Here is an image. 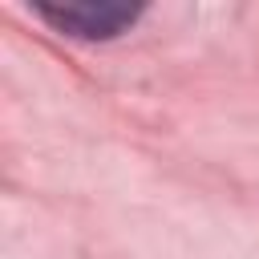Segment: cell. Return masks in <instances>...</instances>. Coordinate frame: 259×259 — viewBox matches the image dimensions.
<instances>
[{
    "label": "cell",
    "mask_w": 259,
    "mask_h": 259,
    "mask_svg": "<svg viewBox=\"0 0 259 259\" xmlns=\"http://www.w3.org/2000/svg\"><path fill=\"white\" fill-rule=\"evenodd\" d=\"M36 16H45L57 32L81 36V40H109L125 32L142 8L130 4H36Z\"/></svg>",
    "instance_id": "6da1fadb"
}]
</instances>
